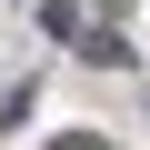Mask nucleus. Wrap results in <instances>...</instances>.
Listing matches in <instances>:
<instances>
[{
  "instance_id": "obj_1",
  "label": "nucleus",
  "mask_w": 150,
  "mask_h": 150,
  "mask_svg": "<svg viewBox=\"0 0 150 150\" xmlns=\"http://www.w3.org/2000/svg\"><path fill=\"white\" fill-rule=\"evenodd\" d=\"M40 20H50V40H60V50H80V60H100V70H130V50H120V40L100 30V20H80L70 0H50Z\"/></svg>"
}]
</instances>
